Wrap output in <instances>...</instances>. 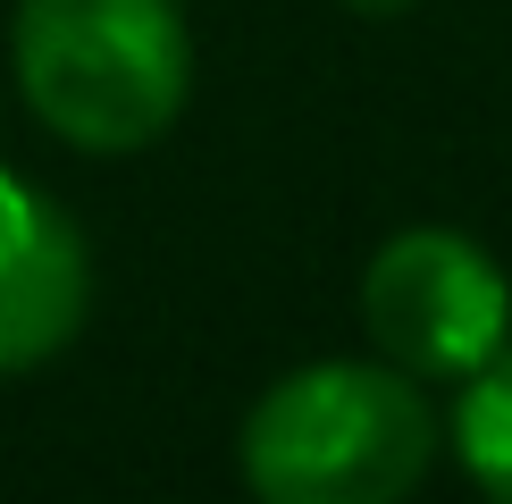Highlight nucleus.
<instances>
[{"mask_svg":"<svg viewBox=\"0 0 512 504\" xmlns=\"http://www.w3.org/2000/svg\"><path fill=\"white\" fill-rule=\"evenodd\" d=\"M236 462L261 504H395L437 462V412L395 362H303L244 412Z\"/></svg>","mask_w":512,"mask_h":504,"instance_id":"1","label":"nucleus"},{"mask_svg":"<svg viewBox=\"0 0 512 504\" xmlns=\"http://www.w3.org/2000/svg\"><path fill=\"white\" fill-rule=\"evenodd\" d=\"M17 84L76 152H143L185 110L194 42L177 0H17Z\"/></svg>","mask_w":512,"mask_h":504,"instance_id":"2","label":"nucleus"},{"mask_svg":"<svg viewBox=\"0 0 512 504\" xmlns=\"http://www.w3.org/2000/svg\"><path fill=\"white\" fill-rule=\"evenodd\" d=\"M361 328L378 362L429 378H471L512 336V286L462 227H395L361 269Z\"/></svg>","mask_w":512,"mask_h":504,"instance_id":"3","label":"nucleus"},{"mask_svg":"<svg viewBox=\"0 0 512 504\" xmlns=\"http://www.w3.org/2000/svg\"><path fill=\"white\" fill-rule=\"evenodd\" d=\"M84 294H93V269H84L76 219L0 168V378L51 362L84 328Z\"/></svg>","mask_w":512,"mask_h":504,"instance_id":"4","label":"nucleus"},{"mask_svg":"<svg viewBox=\"0 0 512 504\" xmlns=\"http://www.w3.org/2000/svg\"><path fill=\"white\" fill-rule=\"evenodd\" d=\"M454 454L462 471L479 479L487 496L512 504V336L487 362L462 378V404H454Z\"/></svg>","mask_w":512,"mask_h":504,"instance_id":"5","label":"nucleus"},{"mask_svg":"<svg viewBox=\"0 0 512 504\" xmlns=\"http://www.w3.org/2000/svg\"><path fill=\"white\" fill-rule=\"evenodd\" d=\"M336 9H353V17H403L412 0H336Z\"/></svg>","mask_w":512,"mask_h":504,"instance_id":"6","label":"nucleus"}]
</instances>
